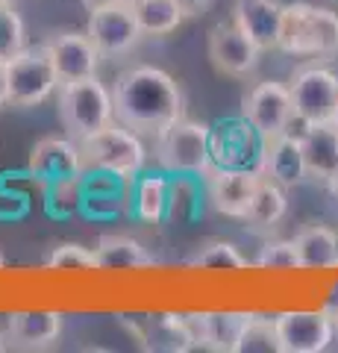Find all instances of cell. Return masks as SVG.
I'll use <instances>...</instances> for the list:
<instances>
[{"instance_id": "8d00e7d4", "label": "cell", "mask_w": 338, "mask_h": 353, "mask_svg": "<svg viewBox=\"0 0 338 353\" xmlns=\"http://www.w3.org/2000/svg\"><path fill=\"white\" fill-rule=\"evenodd\" d=\"M332 124L338 127V109H335V115H332Z\"/></svg>"}, {"instance_id": "277c9868", "label": "cell", "mask_w": 338, "mask_h": 353, "mask_svg": "<svg viewBox=\"0 0 338 353\" xmlns=\"http://www.w3.org/2000/svg\"><path fill=\"white\" fill-rule=\"evenodd\" d=\"M156 141V162L171 174H206L212 168V127L180 118Z\"/></svg>"}, {"instance_id": "d590c367", "label": "cell", "mask_w": 338, "mask_h": 353, "mask_svg": "<svg viewBox=\"0 0 338 353\" xmlns=\"http://www.w3.org/2000/svg\"><path fill=\"white\" fill-rule=\"evenodd\" d=\"M3 350H9V339H6L3 330H0V353H3Z\"/></svg>"}, {"instance_id": "7a4b0ae2", "label": "cell", "mask_w": 338, "mask_h": 353, "mask_svg": "<svg viewBox=\"0 0 338 353\" xmlns=\"http://www.w3.org/2000/svg\"><path fill=\"white\" fill-rule=\"evenodd\" d=\"M77 145L85 171H101L109 176H121V180H133L147 165V148L141 136L127 130L124 124H118V121L106 124L103 130H97L94 136L77 141Z\"/></svg>"}, {"instance_id": "5b68a950", "label": "cell", "mask_w": 338, "mask_h": 353, "mask_svg": "<svg viewBox=\"0 0 338 353\" xmlns=\"http://www.w3.org/2000/svg\"><path fill=\"white\" fill-rule=\"evenodd\" d=\"M30 174L56 197V201H71L74 192L80 189V180L85 174V165L80 157V145L59 136H47L36 141L30 150Z\"/></svg>"}, {"instance_id": "ba28073f", "label": "cell", "mask_w": 338, "mask_h": 353, "mask_svg": "<svg viewBox=\"0 0 338 353\" xmlns=\"http://www.w3.org/2000/svg\"><path fill=\"white\" fill-rule=\"evenodd\" d=\"M242 115H244V124L253 130L259 139L288 132L291 121H294L288 83L262 80L253 88H247V94L242 101Z\"/></svg>"}, {"instance_id": "e0dca14e", "label": "cell", "mask_w": 338, "mask_h": 353, "mask_svg": "<svg viewBox=\"0 0 338 353\" xmlns=\"http://www.w3.org/2000/svg\"><path fill=\"white\" fill-rule=\"evenodd\" d=\"M282 15H286V3L279 0H235L233 3V21L259 44L262 53L279 48Z\"/></svg>"}, {"instance_id": "ffe728a7", "label": "cell", "mask_w": 338, "mask_h": 353, "mask_svg": "<svg viewBox=\"0 0 338 353\" xmlns=\"http://www.w3.org/2000/svg\"><path fill=\"white\" fill-rule=\"evenodd\" d=\"M300 268H338V233L330 227H306L291 239Z\"/></svg>"}, {"instance_id": "d6a6232c", "label": "cell", "mask_w": 338, "mask_h": 353, "mask_svg": "<svg viewBox=\"0 0 338 353\" xmlns=\"http://www.w3.org/2000/svg\"><path fill=\"white\" fill-rule=\"evenodd\" d=\"M321 309L332 318L335 327H338V280L332 283V289H330V294H326V301H324V306H321Z\"/></svg>"}, {"instance_id": "5bb4252c", "label": "cell", "mask_w": 338, "mask_h": 353, "mask_svg": "<svg viewBox=\"0 0 338 353\" xmlns=\"http://www.w3.org/2000/svg\"><path fill=\"white\" fill-rule=\"evenodd\" d=\"M45 44L53 57V68H56L59 85L74 83V80H85V77H97V68H101L103 57L97 53L89 32H56V36L47 39Z\"/></svg>"}, {"instance_id": "7402d4cb", "label": "cell", "mask_w": 338, "mask_h": 353, "mask_svg": "<svg viewBox=\"0 0 338 353\" xmlns=\"http://www.w3.org/2000/svg\"><path fill=\"white\" fill-rule=\"evenodd\" d=\"M145 327H147L145 341H147V347H154V350H180L182 353V350L198 347L185 315H173V312L150 315V318H145Z\"/></svg>"}, {"instance_id": "83f0119b", "label": "cell", "mask_w": 338, "mask_h": 353, "mask_svg": "<svg viewBox=\"0 0 338 353\" xmlns=\"http://www.w3.org/2000/svg\"><path fill=\"white\" fill-rule=\"evenodd\" d=\"M27 48V27L9 0H0V62H9Z\"/></svg>"}, {"instance_id": "74e56055", "label": "cell", "mask_w": 338, "mask_h": 353, "mask_svg": "<svg viewBox=\"0 0 338 353\" xmlns=\"http://www.w3.org/2000/svg\"><path fill=\"white\" fill-rule=\"evenodd\" d=\"M3 265H6V259H3V253H0V268H3Z\"/></svg>"}, {"instance_id": "484cf974", "label": "cell", "mask_w": 338, "mask_h": 353, "mask_svg": "<svg viewBox=\"0 0 338 353\" xmlns=\"http://www.w3.org/2000/svg\"><path fill=\"white\" fill-rule=\"evenodd\" d=\"M235 353H282L274 318L253 312V318L247 321V327L235 341Z\"/></svg>"}, {"instance_id": "2e32d148", "label": "cell", "mask_w": 338, "mask_h": 353, "mask_svg": "<svg viewBox=\"0 0 338 353\" xmlns=\"http://www.w3.org/2000/svg\"><path fill=\"white\" fill-rule=\"evenodd\" d=\"M191 327L194 345L206 350L235 353V341L242 330L253 318V312H235V309H209V312H182Z\"/></svg>"}, {"instance_id": "ac0fdd59", "label": "cell", "mask_w": 338, "mask_h": 353, "mask_svg": "<svg viewBox=\"0 0 338 353\" xmlns=\"http://www.w3.org/2000/svg\"><path fill=\"white\" fill-rule=\"evenodd\" d=\"M303 159H306V174L312 180L332 183L338 176V127L332 121L324 124H309L303 130Z\"/></svg>"}, {"instance_id": "4fadbf2b", "label": "cell", "mask_w": 338, "mask_h": 353, "mask_svg": "<svg viewBox=\"0 0 338 353\" xmlns=\"http://www.w3.org/2000/svg\"><path fill=\"white\" fill-rule=\"evenodd\" d=\"M65 315L56 309H15L6 315V339L15 350H47L62 336Z\"/></svg>"}, {"instance_id": "cb8c5ba5", "label": "cell", "mask_w": 338, "mask_h": 353, "mask_svg": "<svg viewBox=\"0 0 338 353\" xmlns=\"http://www.w3.org/2000/svg\"><path fill=\"white\" fill-rule=\"evenodd\" d=\"M309 39H312V3H286L279 32V50L291 57H309Z\"/></svg>"}, {"instance_id": "7c38bea8", "label": "cell", "mask_w": 338, "mask_h": 353, "mask_svg": "<svg viewBox=\"0 0 338 353\" xmlns=\"http://www.w3.org/2000/svg\"><path fill=\"white\" fill-rule=\"evenodd\" d=\"M203 176H206V194H209V203L215 212L244 221L250 197H253L262 174L256 168L247 171V168H221V165H212Z\"/></svg>"}, {"instance_id": "e575fe53", "label": "cell", "mask_w": 338, "mask_h": 353, "mask_svg": "<svg viewBox=\"0 0 338 353\" xmlns=\"http://www.w3.org/2000/svg\"><path fill=\"white\" fill-rule=\"evenodd\" d=\"M80 3L89 9V12H94V9H103V6H115V3H124V0H80Z\"/></svg>"}, {"instance_id": "d6986e66", "label": "cell", "mask_w": 338, "mask_h": 353, "mask_svg": "<svg viewBox=\"0 0 338 353\" xmlns=\"http://www.w3.org/2000/svg\"><path fill=\"white\" fill-rule=\"evenodd\" d=\"M97 268L101 271H133L150 268L156 259L147 253V248L133 236H103L94 248Z\"/></svg>"}, {"instance_id": "f546056e", "label": "cell", "mask_w": 338, "mask_h": 353, "mask_svg": "<svg viewBox=\"0 0 338 353\" xmlns=\"http://www.w3.org/2000/svg\"><path fill=\"white\" fill-rule=\"evenodd\" d=\"M47 268H59V271H89L97 268V256L94 248H83L77 241H65V245H56L47 256H45Z\"/></svg>"}, {"instance_id": "8992f818", "label": "cell", "mask_w": 338, "mask_h": 353, "mask_svg": "<svg viewBox=\"0 0 338 353\" xmlns=\"http://www.w3.org/2000/svg\"><path fill=\"white\" fill-rule=\"evenodd\" d=\"M6 80H9V106L30 109L45 103L59 88V77L53 68V57L47 44H32L24 48L6 62Z\"/></svg>"}, {"instance_id": "1f68e13d", "label": "cell", "mask_w": 338, "mask_h": 353, "mask_svg": "<svg viewBox=\"0 0 338 353\" xmlns=\"http://www.w3.org/2000/svg\"><path fill=\"white\" fill-rule=\"evenodd\" d=\"M177 3H180L185 18H198V15H203L206 9L212 6V0H177Z\"/></svg>"}, {"instance_id": "4dcf8cb0", "label": "cell", "mask_w": 338, "mask_h": 353, "mask_svg": "<svg viewBox=\"0 0 338 353\" xmlns=\"http://www.w3.org/2000/svg\"><path fill=\"white\" fill-rule=\"evenodd\" d=\"M256 268H277V271H288V268H300L297 262V250H294L291 239H277V241H265L259 250V256L253 259Z\"/></svg>"}, {"instance_id": "9c48e42d", "label": "cell", "mask_w": 338, "mask_h": 353, "mask_svg": "<svg viewBox=\"0 0 338 353\" xmlns=\"http://www.w3.org/2000/svg\"><path fill=\"white\" fill-rule=\"evenodd\" d=\"M85 32H89V39L94 41V48L103 59L127 57V53L136 50V44L145 39V32H141L127 0L124 3H115V6L94 9Z\"/></svg>"}, {"instance_id": "603a6c76", "label": "cell", "mask_w": 338, "mask_h": 353, "mask_svg": "<svg viewBox=\"0 0 338 353\" xmlns=\"http://www.w3.org/2000/svg\"><path fill=\"white\" fill-rule=\"evenodd\" d=\"M145 36H171L185 15L177 0H127Z\"/></svg>"}, {"instance_id": "4316f807", "label": "cell", "mask_w": 338, "mask_h": 353, "mask_svg": "<svg viewBox=\"0 0 338 353\" xmlns=\"http://www.w3.org/2000/svg\"><path fill=\"white\" fill-rule=\"evenodd\" d=\"M189 265L191 268H206V271H242L247 268V259L233 241H206L189 259Z\"/></svg>"}, {"instance_id": "9a60e30c", "label": "cell", "mask_w": 338, "mask_h": 353, "mask_svg": "<svg viewBox=\"0 0 338 353\" xmlns=\"http://www.w3.org/2000/svg\"><path fill=\"white\" fill-rule=\"evenodd\" d=\"M259 174L279 183L282 189L300 185L306 180V159H303V141L294 132H279V136L262 139V159Z\"/></svg>"}, {"instance_id": "3957f363", "label": "cell", "mask_w": 338, "mask_h": 353, "mask_svg": "<svg viewBox=\"0 0 338 353\" xmlns=\"http://www.w3.org/2000/svg\"><path fill=\"white\" fill-rule=\"evenodd\" d=\"M56 112H59V124L65 127V132L74 141H83L115 121L112 92L97 77L62 83L59 97H56Z\"/></svg>"}, {"instance_id": "f1b7e54d", "label": "cell", "mask_w": 338, "mask_h": 353, "mask_svg": "<svg viewBox=\"0 0 338 353\" xmlns=\"http://www.w3.org/2000/svg\"><path fill=\"white\" fill-rule=\"evenodd\" d=\"M168 206V180L165 176H145L136 189V215L145 221H159Z\"/></svg>"}, {"instance_id": "30bf717a", "label": "cell", "mask_w": 338, "mask_h": 353, "mask_svg": "<svg viewBox=\"0 0 338 353\" xmlns=\"http://www.w3.org/2000/svg\"><path fill=\"white\" fill-rule=\"evenodd\" d=\"M274 321L282 353H321L335 339V321L324 309H286Z\"/></svg>"}, {"instance_id": "52a82bcc", "label": "cell", "mask_w": 338, "mask_h": 353, "mask_svg": "<svg viewBox=\"0 0 338 353\" xmlns=\"http://www.w3.org/2000/svg\"><path fill=\"white\" fill-rule=\"evenodd\" d=\"M291 88V106H294V118L303 124H324L332 121L335 109H338V74L330 68H309L294 71L288 80Z\"/></svg>"}, {"instance_id": "8fae6325", "label": "cell", "mask_w": 338, "mask_h": 353, "mask_svg": "<svg viewBox=\"0 0 338 353\" xmlns=\"http://www.w3.org/2000/svg\"><path fill=\"white\" fill-rule=\"evenodd\" d=\"M206 50H209L215 71L224 77H235V80L253 74L259 65V57H262V48L235 21H230V24H215L209 30Z\"/></svg>"}, {"instance_id": "6da1fadb", "label": "cell", "mask_w": 338, "mask_h": 353, "mask_svg": "<svg viewBox=\"0 0 338 353\" xmlns=\"http://www.w3.org/2000/svg\"><path fill=\"white\" fill-rule=\"evenodd\" d=\"M115 121L141 139L162 136L171 124L185 118V97L180 83L154 65H136L118 74L112 85Z\"/></svg>"}, {"instance_id": "836d02e7", "label": "cell", "mask_w": 338, "mask_h": 353, "mask_svg": "<svg viewBox=\"0 0 338 353\" xmlns=\"http://www.w3.org/2000/svg\"><path fill=\"white\" fill-rule=\"evenodd\" d=\"M9 106V80H6V62H0V112Z\"/></svg>"}, {"instance_id": "44dd1931", "label": "cell", "mask_w": 338, "mask_h": 353, "mask_svg": "<svg viewBox=\"0 0 338 353\" xmlns=\"http://www.w3.org/2000/svg\"><path fill=\"white\" fill-rule=\"evenodd\" d=\"M288 212V197H286V189H282L279 183L268 180V176H262L253 197H250V206H247V215L244 221L250 227H277L282 218Z\"/></svg>"}, {"instance_id": "d4e9b609", "label": "cell", "mask_w": 338, "mask_h": 353, "mask_svg": "<svg viewBox=\"0 0 338 353\" xmlns=\"http://www.w3.org/2000/svg\"><path fill=\"white\" fill-rule=\"evenodd\" d=\"M309 57L335 59L338 57V12L326 6H312V39Z\"/></svg>"}]
</instances>
